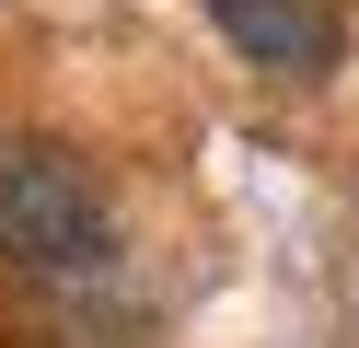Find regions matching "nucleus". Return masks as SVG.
Segmentation results:
<instances>
[{
    "label": "nucleus",
    "instance_id": "2",
    "mask_svg": "<svg viewBox=\"0 0 359 348\" xmlns=\"http://www.w3.org/2000/svg\"><path fill=\"white\" fill-rule=\"evenodd\" d=\"M209 12L255 70H290V82L336 70V0H209Z\"/></svg>",
    "mask_w": 359,
    "mask_h": 348
},
{
    "label": "nucleus",
    "instance_id": "1",
    "mask_svg": "<svg viewBox=\"0 0 359 348\" xmlns=\"http://www.w3.org/2000/svg\"><path fill=\"white\" fill-rule=\"evenodd\" d=\"M0 255L35 278H70L104 255V198L58 139H0Z\"/></svg>",
    "mask_w": 359,
    "mask_h": 348
}]
</instances>
